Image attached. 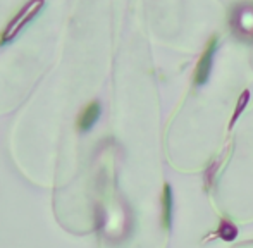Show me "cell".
Instances as JSON below:
<instances>
[{
  "label": "cell",
  "instance_id": "1",
  "mask_svg": "<svg viewBox=\"0 0 253 248\" xmlns=\"http://www.w3.org/2000/svg\"><path fill=\"white\" fill-rule=\"evenodd\" d=\"M45 7V0H28L12 17L5 24L2 35H0V45L10 43L12 40H16L21 35V31H24L38 16H40L42 9Z\"/></svg>",
  "mask_w": 253,
  "mask_h": 248
},
{
  "label": "cell",
  "instance_id": "2",
  "mask_svg": "<svg viewBox=\"0 0 253 248\" xmlns=\"http://www.w3.org/2000/svg\"><path fill=\"white\" fill-rule=\"evenodd\" d=\"M233 35L243 43H253V2H240L229 12Z\"/></svg>",
  "mask_w": 253,
  "mask_h": 248
},
{
  "label": "cell",
  "instance_id": "3",
  "mask_svg": "<svg viewBox=\"0 0 253 248\" xmlns=\"http://www.w3.org/2000/svg\"><path fill=\"white\" fill-rule=\"evenodd\" d=\"M215 50H217V37H212L209 40V43H207L203 54L200 55V59H198L197 67H195L193 81L198 86H203L209 81L213 66V57H215Z\"/></svg>",
  "mask_w": 253,
  "mask_h": 248
},
{
  "label": "cell",
  "instance_id": "4",
  "mask_svg": "<svg viewBox=\"0 0 253 248\" xmlns=\"http://www.w3.org/2000/svg\"><path fill=\"white\" fill-rule=\"evenodd\" d=\"M100 104L98 102H91L86 107L81 111V114L78 116V129L80 131H88L95 126V123L100 118Z\"/></svg>",
  "mask_w": 253,
  "mask_h": 248
},
{
  "label": "cell",
  "instance_id": "5",
  "mask_svg": "<svg viewBox=\"0 0 253 248\" xmlns=\"http://www.w3.org/2000/svg\"><path fill=\"white\" fill-rule=\"evenodd\" d=\"M172 210H174L172 190H170L169 183H166V185H164V193H162V226H164V229H170V226H172Z\"/></svg>",
  "mask_w": 253,
  "mask_h": 248
},
{
  "label": "cell",
  "instance_id": "6",
  "mask_svg": "<svg viewBox=\"0 0 253 248\" xmlns=\"http://www.w3.org/2000/svg\"><path fill=\"white\" fill-rule=\"evenodd\" d=\"M217 236L224 242H233L238 236V228L229 221V219H222L219 222V228H217Z\"/></svg>",
  "mask_w": 253,
  "mask_h": 248
},
{
  "label": "cell",
  "instance_id": "7",
  "mask_svg": "<svg viewBox=\"0 0 253 248\" xmlns=\"http://www.w3.org/2000/svg\"><path fill=\"white\" fill-rule=\"evenodd\" d=\"M248 102H250V91L245 90L243 93H241L240 97H238V104H236V107H234V112H233V118H231L229 127H233L234 124H236V121L240 119V116L243 114V111L247 109Z\"/></svg>",
  "mask_w": 253,
  "mask_h": 248
}]
</instances>
